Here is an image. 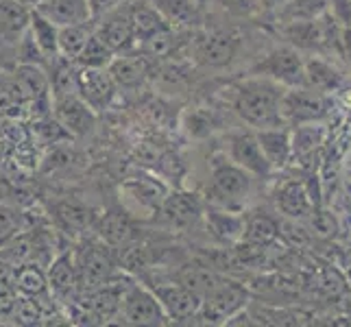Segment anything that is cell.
<instances>
[{
  "label": "cell",
  "instance_id": "39",
  "mask_svg": "<svg viewBox=\"0 0 351 327\" xmlns=\"http://www.w3.org/2000/svg\"><path fill=\"white\" fill-rule=\"evenodd\" d=\"M341 59L351 70V27H341Z\"/></svg>",
  "mask_w": 351,
  "mask_h": 327
},
{
  "label": "cell",
  "instance_id": "23",
  "mask_svg": "<svg viewBox=\"0 0 351 327\" xmlns=\"http://www.w3.org/2000/svg\"><path fill=\"white\" fill-rule=\"evenodd\" d=\"M151 3L171 27L197 29L203 24L205 7L197 0H151Z\"/></svg>",
  "mask_w": 351,
  "mask_h": 327
},
{
  "label": "cell",
  "instance_id": "6",
  "mask_svg": "<svg viewBox=\"0 0 351 327\" xmlns=\"http://www.w3.org/2000/svg\"><path fill=\"white\" fill-rule=\"evenodd\" d=\"M332 96L317 92L312 88H288L282 101V116L288 127L306 125V123H323L332 114Z\"/></svg>",
  "mask_w": 351,
  "mask_h": 327
},
{
  "label": "cell",
  "instance_id": "15",
  "mask_svg": "<svg viewBox=\"0 0 351 327\" xmlns=\"http://www.w3.org/2000/svg\"><path fill=\"white\" fill-rule=\"evenodd\" d=\"M273 203L284 218H293V221H306L314 210L308 184L297 177H284L277 181L273 188Z\"/></svg>",
  "mask_w": 351,
  "mask_h": 327
},
{
  "label": "cell",
  "instance_id": "30",
  "mask_svg": "<svg viewBox=\"0 0 351 327\" xmlns=\"http://www.w3.org/2000/svg\"><path fill=\"white\" fill-rule=\"evenodd\" d=\"M94 27H96L94 20L81 22V24H66V27H59V33H57V51H59V57L75 62L77 55L81 53V48L86 46L88 38L94 33Z\"/></svg>",
  "mask_w": 351,
  "mask_h": 327
},
{
  "label": "cell",
  "instance_id": "3",
  "mask_svg": "<svg viewBox=\"0 0 351 327\" xmlns=\"http://www.w3.org/2000/svg\"><path fill=\"white\" fill-rule=\"evenodd\" d=\"M249 75L271 79L284 88H301L306 86L304 53L286 42L277 44L258 57V62L249 68Z\"/></svg>",
  "mask_w": 351,
  "mask_h": 327
},
{
  "label": "cell",
  "instance_id": "27",
  "mask_svg": "<svg viewBox=\"0 0 351 327\" xmlns=\"http://www.w3.org/2000/svg\"><path fill=\"white\" fill-rule=\"evenodd\" d=\"M11 284H14L16 293L20 297L51 295V290H48L46 266L38 262H27V264L16 266V269H11Z\"/></svg>",
  "mask_w": 351,
  "mask_h": 327
},
{
  "label": "cell",
  "instance_id": "8",
  "mask_svg": "<svg viewBox=\"0 0 351 327\" xmlns=\"http://www.w3.org/2000/svg\"><path fill=\"white\" fill-rule=\"evenodd\" d=\"M168 192L171 190L164 181L149 175L129 177L120 184V199L125 201V212H129L131 216L151 218L160 214Z\"/></svg>",
  "mask_w": 351,
  "mask_h": 327
},
{
  "label": "cell",
  "instance_id": "19",
  "mask_svg": "<svg viewBox=\"0 0 351 327\" xmlns=\"http://www.w3.org/2000/svg\"><path fill=\"white\" fill-rule=\"evenodd\" d=\"M260 142L264 157L269 160L273 173H280L293 162V142H290V127H269V129H253Z\"/></svg>",
  "mask_w": 351,
  "mask_h": 327
},
{
  "label": "cell",
  "instance_id": "5",
  "mask_svg": "<svg viewBox=\"0 0 351 327\" xmlns=\"http://www.w3.org/2000/svg\"><path fill=\"white\" fill-rule=\"evenodd\" d=\"M249 304V290L238 284L221 280L210 293L201 297V308L197 321L212 323V325H227V321L236 317L240 310H245Z\"/></svg>",
  "mask_w": 351,
  "mask_h": 327
},
{
  "label": "cell",
  "instance_id": "9",
  "mask_svg": "<svg viewBox=\"0 0 351 327\" xmlns=\"http://www.w3.org/2000/svg\"><path fill=\"white\" fill-rule=\"evenodd\" d=\"M46 277H48V290H51L53 299L59 306L66 308L75 301L83 290L79 280V269H77V258L75 249H64L48 262L46 266Z\"/></svg>",
  "mask_w": 351,
  "mask_h": 327
},
{
  "label": "cell",
  "instance_id": "21",
  "mask_svg": "<svg viewBox=\"0 0 351 327\" xmlns=\"http://www.w3.org/2000/svg\"><path fill=\"white\" fill-rule=\"evenodd\" d=\"M160 214L173 229H188L199 221L203 208L197 195H190V192H168Z\"/></svg>",
  "mask_w": 351,
  "mask_h": 327
},
{
  "label": "cell",
  "instance_id": "16",
  "mask_svg": "<svg viewBox=\"0 0 351 327\" xmlns=\"http://www.w3.org/2000/svg\"><path fill=\"white\" fill-rule=\"evenodd\" d=\"M304 77L306 88H312L323 94H336L345 88L347 75L338 66L336 59L325 55H304Z\"/></svg>",
  "mask_w": 351,
  "mask_h": 327
},
{
  "label": "cell",
  "instance_id": "22",
  "mask_svg": "<svg viewBox=\"0 0 351 327\" xmlns=\"http://www.w3.org/2000/svg\"><path fill=\"white\" fill-rule=\"evenodd\" d=\"M277 240H280V218L260 210L245 214L242 242H247L253 249H269Z\"/></svg>",
  "mask_w": 351,
  "mask_h": 327
},
{
  "label": "cell",
  "instance_id": "41",
  "mask_svg": "<svg viewBox=\"0 0 351 327\" xmlns=\"http://www.w3.org/2000/svg\"><path fill=\"white\" fill-rule=\"evenodd\" d=\"M20 3H22L24 7H29V9H35L40 3H44V0H20Z\"/></svg>",
  "mask_w": 351,
  "mask_h": 327
},
{
  "label": "cell",
  "instance_id": "18",
  "mask_svg": "<svg viewBox=\"0 0 351 327\" xmlns=\"http://www.w3.org/2000/svg\"><path fill=\"white\" fill-rule=\"evenodd\" d=\"M92 229L96 232V238L103 240L105 245H110L114 251L136 240L133 216L125 210H110L105 214H99Z\"/></svg>",
  "mask_w": 351,
  "mask_h": 327
},
{
  "label": "cell",
  "instance_id": "34",
  "mask_svg": "<svg viewBox=\"0 0 351 327\" xmlns=\"http://www.w3.org/2000/svg\"><path fill=\"white\" fill-rule=\"evenodd\" d=\"M131 16H133V24H136V35H138V42L144 40L147 35L160 31L164 27H168V22L162 18V14L153 7V3H131Z\"/></svg>",
  "mask_w": 351,
  "mask_h": 327
},
{
  "label": "cell",
  "instance_id": "24",
  "mask_svg": "<svg viewBox=\"0 0 351 327\" xmlns=\"http://www.w3.org/2000/svg\"><path fill=\"white\" fill-rule=\"evenodd\" d=\"M328 138V127L323 123H306L290 127V142H293V160L306 162L319 155L321 147Z\"/></svg>",
  "mask_w": 351,
  "mask_h": 327
},
{
  "label": "cell",
  "instance_id": "26",
  "mask_svg": "<svg viewBox=\"0 0 351 327\" xmlns=\"http://www.w3.org/2000/svg\"><path fill=\"white\" fill-rule=\"evenodd\" d=\"M53 212H55L59 227L70 234H81V232H86V229H92L96 216H99V214H94L90 205L81 203L77 199L57 201L53 205Z\"/></svg>",
  "mask_w": 351,
  "mask_h": 327
},
{
  "label": "cell",
  "instance_id": "33",
  "mask_svg": "<svg viewBox=\"0 0 351 327\" xmlns=\"http://www.w3.org/2000/svg\"><path fill=\"white\" fill-rule=\"evenodd\" d=\"M216 14L232 22H251L264 16L260 0H210Z\"/></svg>",
  "mask_w": 351,
  "mask_h": 327
},
{
  "label": "cell",
  "instance_id": "17",
  "mask_svg": "<svg viewBox=\"0 0 351 327\" xmlns=\"http://www.w3.org/2000/svg\"><path fill=\"white\" fill-rule=\"evenodd\" d=\"M55 118L64 129H68L72 136H88L94 129L96 112L88 107V103L81 99L77 92L53 99Z\"/></svg>",
  "mask_w": 351,
  "mask_h": 327
},
{
  "label": "cell",
  "instance_id": "28",
  "mask_svg": "<svg viewBox=\"0 0 351 327\" xmlns=\"http://www.w3.org/2000/svg\"><path fill=\"white\" fill-rule=\"evenodd\" d=\"M208 229L216 240L225 242V245H236L242 240V229H245V214L234 210H208Z\"/></svg>",
  "mask_w": 351,
  "mask_h": 327
},
{
  "label": "cell",
  "instance_id": "36",
  "mask_svg": "<svg viewBox=\"0 0 351 327\" xmlns=\"http://www.w3.org/2000/svg\"><path fill=\"white\" fill-rule=\"evenodd\" d=\"M24 216L16 210L9 208V205L0 203V247L7 245V242L24 232Z\"/></svg>",
  "mask_w": 351,
  "mask_h": 327
},
{
  "label": "cell",
  "instance_id": "4",
  "mask_svg": "<svg viewBox=\"0 0 351 327\" xmlns=\"http://www.w3.org/2000/svg\"><path fill=\"white\" fill-rule=\"evenodd\" d=\"M75 258L81 290L99 288L118 277V260L114 256V249L99 238L86 242L81 249H75Z\"/></svg>",
  "mask_w": 351,
  "mask_h": 327
},
{
  "label": "cell",
  "instance_id": "29",
  "mask_svg": "<svg viewBox=\"0 0 351 327\" xmlns=\"http://www.w3.org/2000/svg\"><path fill=\"white\" fill-rule=\"evenodd\" d=\"M29 18L31 9L24 7L20 0H0V33L5 42H18L29 27Z\"/></svg>",
  "mask_w": 351,
  "mask_h": 327
},
{
  "label": "cell",
  "instance_id": "13",
  "mask_svg": "<svg viewBox=\"0 0 351 327\" xmlns=\"http://www.w3.org/2000/svg\"><path fill=\"white\" fill-rule=\"evenodd\" d=\"M227 157L256 179H269L273 175V168L264 157L253 129L236 131L227 138Z\"/></svg>",
  "mask_w": 351,
  "mask_h": 327
},
{
  "label": "cell",
  "instance_id": "20",
  "mask_svg": "<svg viewBox=\"0 0 351 327\" xmlns=\"http://www.w3.org/2000/svg\"><path fill=\"white\" fill-rule=\"evenodd\" d=\"M107 72L110 77L114 79L116 88L118 90H133V88H140L144 79L149 75V62H147V55H138V53H120L116 55L110 66H107Z\"/></svg>",
  "mask_w": 351,
  "mask_h": 327
},
{
  "label": "cell",
  "instance_id": "11",
  "mask_svg": "<svg viewBox=\"0 0 351 327\" xmlns=\"http://www.w3.org/2000/svg\"><path fill=\"white\" fill-rule=\"evenodd\" d=\"M155 297L168 317V323H192L197 321V314L201 308V297L184 286L181 282H162V284H149Z\"/></svg>",
  "mask_w": 351,
  "mask_h": 327
},
{
  "label": "cell",
  "instance_id": "42",
  "mask_svg": "<svg viewBox=\"0 0 351 327\" xmlns=\"http://www.w3.org/2000/svg\"><path fill=\"white\" fill-rule=\"evenodd\" d=\"M197 3L203 5V7H208V5H210V0H197Z\"/></svg>",
  "mask_w": 351,
  "mask_h": 327
},
{
  "label": "cell",
  "instance_id": "35",
  "mask_svg": "<svg viewBox=\"0 0 351 327\" xmlns=\"http://www.w3.org/2000/svg\"><path fill=\"white\" fill-rule=\"evenodd\" d=\"M221 280L223 277L219 273H214L212 269H205V266H186V269L179 273L177 282H181L190 290H195L199 297H203L205 293H210V290Z\"/></svg>",
  "mask_w": 351,
  "mask_h": 327
},
{
  "label": "cell",
  "instance_id": "14",
  "mask_svg": "<svg viewBox=\"0 0 351 327\" xmlns=\"http://www.w3.org/2000/svg\"><path fill=\"white\" fill-rule=\"evenodd\" d=\"M116 92L118 88L107 68H77V94L96 114L114 103Z\"/></svg>",
  "mask_w": 351,
  "mask_h": 327
},
{
  "label": "cell",
  "instance_id": "38",
  "mask_svg": "<svg viewBox=\"0 0 351 327\" xmlns=\"http://www.w3.org/2000/svg\"><path fill=\"white\" fill-rule=\"evenodd\" d=\"M123 3H127V0H88L92 20H101L103 16H107L110 11L118 9Z\"/></svg>",
  "mask_w": 351,
  "mask_h": 327
},
{
  "label": "cell",
  "instance_id": "32",
  "mask_svg": "<svg viewBox=\"0 0 351 327\" xmlns=\"http://www.w3.org/2000/svg\"><path fill=\"white\" fill-rule=\"evenodd\" d=\"M114 57H116V53L105 44V40L96 33V27H94V33L88 38L86 46L81 48L75 64L79 68H107Z\"/></svg>",
  "mask_w": 351,
  "mask_h": 327
},
{
  "label": "cell",
  "instance_id": "25",
  "mask_svg": "<svg viewBox=\"0 0 351 327\" xmlns=\"http://www.w3.org/2000/svg\"><path fill=\"white\" fill-rule=\"evenodd\" d=\"M42 16H46L57 27H66V24H81L90 22V5L88 0H44L38 7Z\"/></svg>",
  "mask_w": 351,
  "mask_h": 327
},
{
  "label": "cell",
  "instance_id": "37",
  "mask_svg": "<svg viewBox=\"0 0 351 327\" xmlns=\"http://www.w3.org/2000/svg\"><path fill=\"white\" fill-rule=\"evenodd\" d=\"M16 304H18V293L14 284H11V269L5 266V269H0V321L14 317Z\"/></svg>",
  "mask_w": 351,
  "mask_h": 327
},
{
  "label": "cell",
  "instance_id": "2",
  "mask_svg": "<svg viewBox=\"0 0 351 327\" xmlns=\"http://www.w3.org/2000/svg\"><path fill=\"white\" fill-rule=\"evenodd\" d=\"M253 190V175L234 164L229 157H214L210 164L208 195L214 205L240 212Z\"/></svg>",
  "mask_w": 351,
  "mask_h": 327
},
{
  "label": "cell",
  "instance_id": "40",
  "mask_svg": "<svg viewBox=\"0 0 351 327\" xmlns=\"http://www.w3.org/2000/svg\"><path fill=\"white\" fill-rule=\"evenodd\" d=\"M284 3H286V0H260L264 14H275V11L280 9Z\"/></svg>",
  "mask_w": 351,
  "mask_h": 327
},
{
  "label": "cell",
  "instance_id": "31",
  "mask_svg": "<svg viewBox=\"0 0 351 327\" xmlns=\"http://www.w3.org/2000/svg\"><path fill=\"white\" fill-rule=\"evenodd\" d=\"M29 33L33 35V40L38 42V46L42 48V53H44L48 64H51L53 59L59 57V51H57V33H59V27H57L55 22L48 20L46 16H42L38 9H31Z\"/></svg>",
  "mask_w": 351,
  "mask_h": 327
},
{
  "label": "cell",
  "instance_id": "10",
  "mask_svg": "<svg viewBox=\"0 0 351 327\" xmlns=\"http://www.w3.org/2000/svg\"><path fill=\"white\" fill-rule=\"evenodd\" d=\"M242 40L232 31H205L195 40V59L205 68H227L236 62Z\"/></svg>",
  "mask_w": 351,
  "mask_h": 327
},
{
  "label": "cell",
  "instance_id": "7",
  "mask_svg": "<svg viewBox=\"0 0 351 327\" xmlns=\"http://www.w3.org/2000/svg\"><path fill=\"white\" fill-rule=\"evenodd\" d=\"M120 319L129 325H166L168 317L149 284L125 282L120 297Z\"/></svg>",
  "mask_w": 351,
  "mask_h": 327
},
{
  "label": "cell",
  "instance_id": "43",
  "mask_svg": "<svg viewBox=\"0 0 351 327\" xmlns=\"http://www.w3.org/2000/svg\"><path fill=\"white\" fill-rule=\"evenodd\" d=\"M345 27H351V14H349V20H347V24H345Z\"/></svg>",
  "mask_w": 351,
  "mask_h": 327
},
{
  "label": "cell",
  "instance_id": "1",
  "mask_svg": "<svg viewBox=\"0 0 351 327\" xmlns=\"http://www.w3.org/2000/svg\"><path fill=\"white\" fill-rule=\"evenodd\" d=\"M288 88L271 79L249 75L234 83L232 88V109L234 114L251 129L284 127L282 101ZM288 127V125H286Z\"/></svg>",
  "mask_w": 351,
  "mask_h": 327
},
{
  "label": "cell",
  "instance_id": "12",
  "mask_svg": "<svg viewBox=\"0 0 351 327\" xmlns=\"http://www.w3.org/2000/svg\"><path fill=\"white\" fill-rule=\"evenodd\" d=\"M96 22V33L105 40V44L112 48L116 55L136 51L138 46V35H136V24H133L131 16V3H123L118 9L110 11Z\"/></svg>",
  "mask_w": 351,
  "mask_h": 327
}]
</instances>
